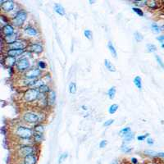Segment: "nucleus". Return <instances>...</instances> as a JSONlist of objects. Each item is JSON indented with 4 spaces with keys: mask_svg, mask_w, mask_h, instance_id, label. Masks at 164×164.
<instances>
[{
    "mask_svg": "<svg viewBox=\"0 0 164 164\" xmlns=\"http://www.w3.org/2000/svg\"><path fill=\"white\" fill-rule=\"evenodd\" d=\"M34 130L31 127L18 125L14 129V136L19 139H32L34 136Z\"/></svg>",
    "mask_w": 164,
    "mask_h": 164,
    "instance_id": "obj_1",
    "label": "nucleus"
},
{
    "mask_svg": "<svg viewBox=\"0 0 164 164\" xmlns=\"http://www.w3.org/2000/svg\"><path fill=\"white\" fill-rule=\"evenodd\" d=\"M16 156L19 159H24L29 155L36 154L37 149L34 144H28V145H22L19 146L16 150Z\"/></svg>",
    "mask_w": 164,
    "mask_h": 164,
    "instance_id": "obj_2",
    "label": "nucleus"
},
{
    "mask_svg": "<svg viewBox=\"0 0 164 164\" xmlns=\"http://www.w3.org/2000/svg\"><path fill=\"white\" fill-rule=\"evenodd\" d=\"M40 91L34 89H27L22 94V100L26 103H32L36 102L39 99Z\"/></svg>",
    "mask_w": 164,
    "mask_h": 164,
    "instance_id": "obj_3",
    "label": "nucleus"
},
{
    "mask_svg": "<svg viewBox=\"0 0 164 164\" xmlns=\"http://www.w3.org/2000/svg\"><path fill=\"white\" fill-rule=\"evenodd\" d=\"M22 120L26 123L29 124L36 125L40 123V112L34 113V112H25L22 114Z\"/></svg>",
    "mask_w": 164,
    "mask_h": 164,
    "instance_id": "obj_4",
    "label": "nucleus"
},
{
    "mask_svg": "<svg viewBox=\"0 0 164 164\" xmlns=\"http://www.w3.org/2000/svg\"><path fill=\"white\" fill-rule=\"evenodd\" d=\"M27 17H28L27 12L25 10L21 9L15 14L13 18L11 19V22L13 23V26H17V27H21L26 22Z\"/></svg>",
    "mask_w": 164,
    "mask_h": 164,
    "instance_id": "obj_5",
    "label": "nucleus"
},
{
    "mask_svg": "<svg viewBox=\"0 0 164 164\" xmlns=\"http://www.w3.org/2000/svg\"><path fill=\"white\" fill-rule=\"evenodd\" d=\"M31 67V62L28 57H23L17 59V65L15 67V69L19 73H25L26 71H28Z\"/></svg>",
    "mask_w": 164,
    "mask_h": 164,
    "instance_id": "obj_6",
    "label": "nucleus"
},
{
    "mask_svg": "<svg viewBox=\"0 0 164 164\" xmlns=\"http://www.w3.org/2000/svg\"><path fill=\"white\" fill-rule=\"evenodd\" d=\"M42 76L43 71L38 67L30 68L28 71H26L25 73L23 74V77H24V78H27V79L31 80L40 79Z\"/></svg>",
    "mask_w": 164,
    "mask_h": 164,
    "instance_id": "obj_7",
    "label": "nucleus"
},
{
    "mask_svg": "<svg viewBox=\"0 0 164 164\" xmlns=\"http://www.w3.org/2000/svg\"><path fill=\"white\" fill-rule=\"evenodd\" d=\"M29 44H30V42L26 39H19L11 44L6 45V48H7V49H24V50H26Z\"/></svg>",
    "mask_w": 164,
    "mask_h": 164,
    "instance_id": "obj_8",
    "label": "nucleus"
},
{
    "mask_svg": "<svg viewBox=\"0 0 164 164\" xmlns=\"http://www.w3.org/2000/svg\"><path fill=\"white\" fill-rule=\"evenodd\" d=\"M26 51L31 54H41L44 52V46L40 42H31L26 48Z\"/></svg>",
    "mask_w": 164,
    "mask_h": 164,
    "instance_id": "obj_9",
    "label": "nucleus"
},
{
    "mask_svg": "<svg viewBox=\"0 0 164 164\" xmlns=\"http://www.w3.org/2000/svg\"><path fill=\"white\" fill-rule=\"evenodd\" d=\"M15 2L12 0H1L0 1V8L3 12L8 13L15 8Z\"/></svg>",
    "mask_w": 164,
    "mask_h": 164,
    "instance_id": "obj_10",
    "label": "nucleus"
},
{
    "mask_svg": "<svg viewBox=\"0 0 164 164\" xmlns=\"http://www.w3.org/2000/svg\"><path fill=\"white\" fill-rule=\"evenodd\" d=\"M17 59L16 57H13L8 56L6 55L3 57L2 59V64L3 66H5L7 69H9V68H14L17 65Z\"/></svg>",
    "mask_w": 164,
    "mask_h": 164,
    "instance_id": "obj_11",
    "label": "nucleus"
},
{
    "mask_svg": "<svg viewBox=\"0 0 164 164\" xmlns=\"http://www.w3.org/2000/svg\"><path fill=\"white\" fill-rule=\"evenodd\" d=\"M1 32H2V37H7L9 35L13 34L15 32L14 26L11 25V24H7V25H3L1 28Z\"/></svg>",
    "mask_w": 164,
    "mask_h": 164,
    "instance_id": "obj_12",
    "label": "nucleus"
},
{
    "mask_svg": "<svg viewBox=\"0 0 164 164\" xmlns=\"http://www.w3.org/2000/svg\"><path fill=\"white\" fill-rule=\"evenodd\" d=\"M23 31H24V33H25V34H26L27 35H29V36H31V37L36 36V35L39 34V31H38V30H37L34 26H31V25L25 26Z\"/></svg>",
    "mask_w": 164,
    "mask_h": 164,
    "instance_id": "obj_13",
    "label": "nucleus"
},
{
    "mask_svg": "<svg viewBox=\"0 0 164 164\" xmlns=\"http://www.w3.org/2000/svg\"><path fill=\"white\" fill-rule=\"evenodd\" d=\"M26 51V50H24V49H7L6 50V55L13 57L17 58V57L22 56Z\"/></svg>",
    "mask_w": 164,
    "mask_h": 164,
    "instance_id": "obj_14",
    "label": "nucleus"
},
{
    "mask_svg": "<svg viewBox=\"0 0 164 164\" xmlns=\"http://www.w3.org/2000/svg\"><path fill=\"white\" fill-rule=\"evenodd\" d=\"M19 34L18 33H14L11 35H9V36L7 37H2L3 39V41L5 43V45H8V44H11L12 43H14L15 41H17V40H19Z\"/></svg>",
    "mask_w": 164,
    "mask_h": 164,
    "instance_id": "obj_15",
    "label": "nucleus"
},
{
    "mask_svg": "<svg viewBox=\"0 0 164 164\" xmlns=\"http://www.w3.org/2000/svg\"><path fill=\"white\" fill-rule=\"evenodd\" d=\"M46 84L45 81L44 80L43 78H40V79L34 80L33 81L31 82V84L28 87V89H34V90H39L42 85Z\"/></svg>",
    "mask_w": 164,
    "mask_h": 164,
    "instance_id": "obj_16",
    "label": "nucleus"
},
{
    "mask_svg": "<svg viewBox=\"0 0 164 164\" xmlns=\"http://www.w3.org/2000/svg\"><path fill=\"white\" fill-rule=\"evenodd\" d=\"M57 99V93L54 90H51L50 92L47 94V100H48V103L49 107H53L55 103H56Z\"/></svg>",
    "mask_w": 164,
    "mask_h": 164,
    "instance_id": "obj_17",
    "label": "nucleus"
},
{
    "mask_svg": "<svg viewBox=\"0 0 164 164\" xmlns=\"http://www.w3.org/2000/svg\"><path fill=\"white\" fill-rule=\"evenodd\" d=\"M37 162H38V158L36 154L29 155L22 159V163L24 164H37Z\"/></svg>",
    "mask_w": 164,
    "mask_h": 164,
    "instance_id": "obj_18",
    "label": "nucleus"
},
{
    "mask_svg": "<svg viewBox=\"0 0 164 164\" xmlns=\"http://www.w3.org/2000/svg\"><path fill=\"white\" fill-rule=\"evenodd\" d=\"M32 139H33V142L34 144H41L44 139V134H39V133H34L33 137H32Z\"/></svg>",
    "mask_w": 164,
    "mask_h": 164,
    "instance_id": "obj_19",
    "label": "nucleus"
},
{
    "mask_svg": "<svg viewBox=\"0 0 164 164\" xmlns=\"http://www.w3.org/2000/svg\"><path fill=\"white\" fill-rule=\"evenodd\" d=\"M54 11H56L57 14H59L60 16H64L66 14V11L64 8L62 7L59 3H55L54 4Z\"/></svg>",
    "mask_w": 164,
    "mask_h": 164,
    "instance_id": "obj_20",
    "label": "nucleus"
},
{
    "mask_svg": "<svg viewBox=\"0 0 164 164\" xmlns=\"http://www.w3.org/2000/svg\"><path fill=\"white\" fill-rule=\"evenodd\" d=\"M34 133H39V134H44V126L42 123H38V124L34 125L33 127Z\"/></svg>",
    "mask_w": 164,
    "mask_h": 164,
    "instance_id": "obj_21",
    "label": "nucleus"
},
{
    "mask_svg": "<svg viewBox=\"0 0 164 164\" xmlns=\"http://www.w3.org/2000/svg\"><path fill=\"white\" fill-rule=\"evenodd\" d=\"M104 66L105 67L108 69L109 71H112V72H115L116 71V67H114L113 63L109 61L108 59H105L104 60Z\"/></svg>",
    "mask_w": 164,
    "mask_h": 164,
    "instance_id": "obj_22",
    "label": "nucleus"
},
{
    "mask_svg": "<svg viewBox=\"0 0 164 164\" xmlns=\"http://www.w3.org/2000/svg\"><path fill=\"white\" fill-rule=\"evenodd\" d=\"M108 48L109 52H110V54H112V56L116 58V57H117V53H116V48H115V47L113 45V44L111 42V41H109V42L108 43Z\"/></svg>",
    "mask_w": 164,
    "mask_h": 164,
    "instance_id": "obj_23",
    "label": "nucleus"
},
{
    "mask_svg": "<svg viewBox=\"0 0 164 164\" xmlns=\"http://www.w3.org/2000/svg\"><path fill=\"white\" fill-rule=\"evenodd\" d=\"M51 90L52 89L49 87V85H48V84H44V85H42V86H41V87H40L38 90L40 91V93H41L48 94V93L50 92Z\"/></svg>",
    "mask_w": 164,
    "mask_h": 164,
    "instance_id": "obj_24",
    "label": "nucleus"
},
{
    "mask_svg": "<svg viewBox=\"0 0 164 164\" xmlns=\"http://www.w3.org/2000/svg\"><path fill=\"white\" fill-rule=\"evenodd\" d=\"M134 85H136V87L139 89V90H142V80L139 77H136L134 78Z\"/></svg>",
    "mask_w": 164,
    "mask_h": 164,
    "instance_id": "obj_25",
    "label": "nucleus"
},
{
    "mask_svg": "<svg viewBox=\"0 0 164 164\" xmlns=\"http://www.w3.org/2000/svg\"><path fill=\"white\" fill-rule=\"evenodd\" d=\"M68 90H69V93H71V94H74V93H77V84H76L75 82H71V83L69 84Z\"/></svg>",
    "mask_w": 164,
    "mask_h": 164,
    "instance_id": "obj_26",
    "label": "nucleus"
},
{
    "mask_svg": "<svg viewBox=\"0 0 164 164\" xmlns=\"http://www.w3.org/2000/svg\"><path fill=\"white\" fill-rule=\"evenodd\" d=\"M147 7L149 8L155 10V9L159 8V3H158L157 1H153V0H152V1H148Z\"/></svg>",
    "mask_w": 164,
    "mask_h": 164,
    "instance_id": "obj_27",
    "label": "nucleus"
},
{
    "mask_svg": "<svg viewBox=\"0 0 164 164\" xmlns=\"http://www.w3.org/2000/svg\"><path fill=\"white\" fill-rule=\"evenodd\" d=\"M134 137H135V134L130 131L128 134H126V136H123V139H124L125 143H129L131 140H133Z\"/></svg>",
    "mask_w": 164,
    "mask_h": 164,
    "instance_id": "obj_28",
    "label": "nucleus"
},
{
    "mask_svg": "<svg viewBox=\"0 0 164 164\" xmlns=\"http://www.w3.org/2000/svg\"><path fill=\"white\" fill-rule=\"evenodd\" d=\"M133 3L137 7V8H139V7H144V6H147L148 1L147 0H135L133 1Z\"/></svg>",
    "mask_w": 164,
    "mask_h": 164,
    "instance_id": "obj_29",
    "label": "nucleus"
},
{
    "mask_svg": "<svg viewBox=\"0 0 164 164\" xmlns=\"http://www.w3.org/2000/svg\"><path fill=\"white\" fill-rule=\"evenodd\" d=\"M116 87H114V86L111 87L108 91V98H109L110 99H114V97H115V95H116Z\"/></svg>",
    "mask_w": 164,
    "mask_h": 164,
    "instance_id": "obj_30",
    "label": "nucleus"
},
{
    "mask_svg": "<svg viewBox=\"0 0 164 164\" xmlns=\"http://www.w3.org/2000/svg\"><path fill=\"white\" fill-rule=\"evenodd\" d=\"M121 150H122V152L125 153H131V151H132V148L129 147L127 146L126 144H123L121 146Z\"/></svg>",
    "mask_w": 164,
    "mask_h": 164,
    "instance_id": "obj_31",
    "label": "nucleus"
},
{
    "mask_svg": "<svg viewBox=\"0 0 164 164\" xmlns=\"http://www.w3.org/2000/svg\"><path fill=\"white\" fill-rule=\"evenodd\" d=\"M37 66H38V68H40V70H45L46 68H47V63L44 61H43V60H40V61H38L37 62Z\"/></svg>",
    "mask_w": 164,
    "mask_h": 164,
    "instance_id": "obj_32",
    "label": "nucleus"
},
{
    "mask_svg": "<svg viewBox=\"0 0 164 164\" xmlns=\"http://www.w3.org/2000/svg\"><path fill=\"white\" fill-rule=\"evenodd\" d=\"M134 37H135V40H136L137 42H140V41H142L143 39H144L143 34H142L140 32H138V31H136V32L134 33Z\"/></svg>",
    "mask_w": 164,
    "mask_h": 164,
    "instance_id": "obj_33",
    "label": "nucleus"
},
{
    "mask_svg": "<svg viewBox=\"0 0 164 164\" xmlns=\"http://www.w3.org/2000/svg\"><path fill=\"white\" fill-rule=\"evenodd\" d=\"M132 10H133V11L135 13H136V14L138 15L139 17H144V13L141 8H137V7H134V8H132Z\"/></svg>",
    "mask_w": 164,
    "mask_h": 164,
    "instance_id": "obj_34",
    "label": "nucleus"
},
{
    "mask_svg": "<svg viewBox=\"0 0 164 164\" xmlns=\"http://www.w3.org/2000/svg\"><path fill=\"white\" fill-rule=\"evenodd\" d=\"M146 48H147V51L149 53H154L157 50V47L153 44H148L146 45Z\"/></svg>",
    "mask_w": 164,
    "mask_h": 164,
    "instance_id": "obj_35",
    "label": "nucleus"
},
{
    "mask_svg": "<svg viewBox=\"0 0 164 164\" xmlns=\"http://www.w3.org/2000/svg\"><path fill=\"white\" fill-rule=\"evenodd\" d=\"M118 105L117 104H112L109 107V108H108V113H110V114H114V113H116V111H117V109H118Z\"/></svg>",
    "mask_w": 164,
    "mask_h": 164,
    "instance_id": "obj_36",
    "label": "nucleus"
},
{
    "mask_svg": "<svg viewBox=\"0 0 164 164\" xmlns=\"http://www.w3.org/2000/svg\"><path fill=\"white\" fill-rule=\"evenodd\" d=\"M131 130H130V127H125V128H122V130L119 131V135L121 136H125L126 134H128L129 132H130Z\"/></svg>",
    "mask_w": 164,
    "mask_h": 164,
    "instance_id": "obj_37",
    "label": "nucleus"
},
{
    "mask_svg": "<svg viewBox=\"0 0 164 164\" xmlns=\"http://www.w3.org/2000/svg\"><path fill=\"white\" fill-rule=\"evenodd\" d=\"M84 35H85L86 39H88V40H92V38H93V34H92V32H91L90 30H88V29L84 31Z\"/></svg>",
    "mask_w": 164,
    "mask_h": 164,
    "instance_id": "obj_38",
    "label": "nucleus"
},
{
    "mask_svg": "<svg viewBox=\"0 0 164 164\" xmlns=\"http://www.w3.org/2000/svg\"><path fill=\"white\" fill-rule=\"evenodd\" d=\"M68 157V153L67 152H66V153H62L61 155L59 156V158H58V164H61L63 161H65L66 159H67Z\"/></svg>",
    "mask_w": 164,
    "mask_h": 164,
    "instance_id": "obj_39",
    "label": "nucleus"
},
{
    "mask_svg": "<svg viewBox=\"0 0 164 164\" xmlns=\"http://www.w3.org/2000/svg\"><path fill=\"white\" fill-rule=\"evenodd\" d=\"M144 153L145 155L149 156V157H157L158 156V153L153 151V150H145Z\"/></svg>",
    "mask_w": 164,
    "mask_h": 164,
    "instance_id": "obj_40",
    "label": "nucleus"
},
{
    "mask_svg": "<svg viewBox=\"0 0 164 164\" xmlns=\"http://www.w3.org/2000/svg\"><path fill=\"white\" fill-rule=\"evenodd\" d=\"M151 28L153 30V31L154 33H159L160 31H161V28L158 26V24H156V23H153L152 25H151Z\"/></svg>",
    "mask_w": 164,
    "mask_h": 164,
    "instance_id": "obj_41",
    "label": "nucleus"
},
{
    "mask_svg": "<svg viewBox=\"0 0 164 164\" xmlns=\"http://www.w3.org/2000/svg\"><path fill=\"white\" fill-rule=\"evenodd\" d=\"M149 134L146 133L144 134V135L137 136V139H138L139 141H144V139H147V138H149Z\"/></svg>",
    "mask_w": 164,
    "mask_h": 164,
    "instance_id": "obj_42",
    "label": "nucleus"
},
{
    "mask_svg": "<svg viewBox=\"0 0 164 164\" xmlns=\"http://www.w3.org/2000/svg\"><path fill=\"white\" fill-rule=\"evenodd\" d=\"M155 58H156V60H157L158 63H159V65L162 68H163L164 69V62H162V60L161 57H160L159 55H155Z\"/></svg>",
    "mask_w": 164,
    "mask_h": 164,
    "instance_id": "obj_43",
    "label": "nucleus"
},
{
    "mask_svg": "<svg viewBox=\"0 0 164 164\" xmlns=\"http://www.w3.org/2000/svg\"><path fill=\"white\" fill-rule=\"evenodd\" d=\"M1 21H2V22L4 23V25H7V24H9V21L8 19V17L4 16L3 14L1 15Z\"/></svg>",
    "mask_w": 164,
    "mask_h": 164,
    "instance_id": "obj_44",
    "label": "nucleus"
},
{
    "mask_svg": "<svg viewBox=\"0 0 164 164\" xmlns=\"http://www.w3.org/2000/svg\"><path fill=\"white\" fill-rule=\"evenodd\" d=\"M113 122H114V119H109V120L106 121V122L103 123V126H106V127H108V126H111L112 124H113Z\"/></svg>",
    "mask_w": 164,
    "mask_h": 164,
    "instance_id": "obj_45",
    "label": "nucleus"
},
{
    "mask_svg": "<svg viewBox=\"0 0 164 164\" xmlns=\"http://www.w3.org/2000/svg\"><path fill=\"white\" fill-rule=\"evenodd\" d=\"M108 144V141L107 140H105V139H103V140H102V141H100V143H99V148L100 149H103V148L106 147V145Z\"/></svg>",
    "mask_w": 164,
    "mask_h": 164,
    "instance_id": "obj_46",
    "label": "nucleus"
},
{
    "mask_svg": "<svg viewBox=\"0 0 164 164\" xmlns=\"http://www.w3.org/2000/svg\"><path fill=\"white\" fill-rule=\"evenodd\" d=\"M130 162L132 164H139V160L135 157H132L131 159H130Z\"/></svg>",
    "mask_w": 164,
    "mask_h": 164,
    "instance_id": "obj_47",
    "label": "nucleus"
},
{
    "mask_svg": "<svg viewBox=\"0 0 164 164\" xmlns=\"http://www.w3.org/2000/svg\"><path fill=\"white\" fill-rule=\"evenodd\" d=\"M15 70H16V69H14V68H9V69H8V71L9 76H10V77H11V76H13V74H14Z\"/></svg>",
    "mask_w": 164,
    "mask_h": 164,
    "instance_id": "obj_48",
    "label": "nucleus"
},
{
    "mask_svg": "<svg viewBox=\"0 0 164 164\" xmlns=\"http://www.w3.org/2000/svg\"><path fill=\"white\" fill-rule=\"evenodd\" d=\"M146 142H147V144H149V145H152V144H153V143H154L153 139L150 138V137L147 138V139H146Z\"/></svg>",
    "mask_w": 164,
    "mask_h": 164,
    "instance_id": "obj_49",
    "label": "nucleus"
},
{
    "mask_svg": "<svg viewBox=\"0 0 164 164\" xmlns=\"http://www.w3.org/2000/svg\"><path fill=\"white\" fill-rule=\"evenodd\" d=\"M157 40H159V41H160L161 43L164 42V35H162V36L158 37V38H157Z\"/></svg>",
    "mask_w": 164,
    "mask_h": 164,
    "instance_id": "obj_50",
    "label": "nucleus"
},
{
    "mask_svg": "<svg viewBox=\"0 0 164 164\" xmlns=\"http://www.w3.org/2000/svg\"><path fill=\"white\" fill-rule=\"evenodd\" d=\"M157 157H160V158L164 159V152H159V153H158V156H157Z\"/></svg>",
    "mask_w": 164,
    "mask_h": 164,
    "instance_id": "obj_51",
    "label": "nucleus"
},
{
    "mask_svg": "<svg viewBox=\"0 0 164 164\" xmlns=\"http://www.w3.org/2000/svg\"><path fill=\"white\" fill-rule=\"evenodd\" d=\"M81 108H82V109H83V110H84V111L87 110V107H86V106H84V105H83V106H82Z\"/></svg>",
    "mask_w": 164,
    "mask_h": 164,
    "instance_id": "obj_52",
    "label": "nucleus"
},
{
    "mask_svg": "<svg viewBox=\"0 0 164 164\" xmlns=\"http://www.w3.org/2000/svg\"><path fill=\"white\" fill-rule=\"evenodd\" d=\"M161 47L162 48H164V42H162V43H161Z\"/></svg>",
    "mask_w": 164,
    "mask_h": 164,
    "instance_id": "obj_53",
    "label": "nucleus"
},
{
    "mask_svg": "<svg viewBox=\"0 0 164 164\" xmlns=\"http://www.w3.org/2000/svg\"><path fill=\"white\" fill-rule=\"evenodd\" d=\"M89 3H91V4H92V3H94V1H91V0H90V1H89Z\"/></svg>",
    "mask_w": 164,
    "mask_h": 164,
    "instance_id": "obj_54",
    "label": "nucleus"
},
{
    "mask_svg": "<svg viewBox=\"0 0 164 164\" xmlns=\"http://www.w3.org/2000/svg\"><path fill=\"white\" fill-rule=\"evenodd\" d=\"M162 29H164V26H162Z\"/></svg>",
    "mask_w": 164,
    "mask_h": 164,
    "instance_id": "obj_55",
    "label": "nucleus"
},
{
    "mask_svg": "<svg viewBox=\"0 0 164 164\" xmlns=\"http://www.w3.org/2000/svg\"><path fill=\"white\" fill-rule=\"evenodd\" d=\"M47 164H48V163H47Z\"/></svg>",
    "mask_w": 164,
    "mask_h": 164,
    "instance_id": "obj_56",
    "label": "nucleus"
},
{
    "mask_svg": "<svg viewBox=\"0 0 164 164\" xmlns=\"http://www.w3.org/2000/svg\"><path fill=\"white\" fill-rule=\"evenodd\" d=\"M22 164H24V163H22Z\"/></svg>",
    "mask_w": 164,
    "mask_h": 164,
    "instance_id": "obj_57",
    "label": "nucleus"
}]
</instances>
